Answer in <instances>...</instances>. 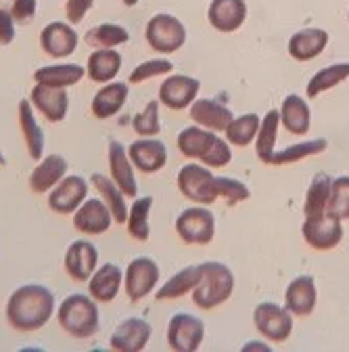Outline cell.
Instances as JSON below:
<instances>
[{
  "label": "cell",
  "mask_w": 349,
  "mask_h": 352,
  "mask_svg": "<svg viewBox=\"0 0 349 352\" xmlns=\"http://www.w3.org/2000/svg\"><path fill=\"white\" fill-rule=\"evenodd\" d=\"M55 315V294L45 285H21L7 302V321L17 331H36Z\"/></svg>",
  "instance_id": "1"
},
{
  "label": "cell",
  "mask_w": 349,
  "mask_h": 352,
  "mask_svg": "<svg viewBox=\"0 0 349 352\" xmlns=\"http://www.w3.org/2000/svg\"><path fill=\"white\" fill-rule=\"evenodd\" d=\"M176 145L184 157L197 160L209 168H224L232 160L230 143L217 137V132L201 128L197 124L180 130V135L176 137Z\"/></svg>",
  "instance_id": "2"
},
{
  "label": "cell",
  "mask_w": 349,
  "mask_h": 352,
  "mask_svg": "<svg viewBox=\"0 0 349 352\" xmlns=\"http://www.w3.org/2000/svg\"><path fill=\"white\" fill-rule=\"evenodd\" d=\"M57 319H59V325L77 340L93 338L101 325L97 300L93 296H84V294L67 296L59 306Z\"/></svg>",
  "instance_id": "3"
},
{
  "label": "cell",
  "mask_w": 349,
  "mask_h": 352,
  "mask_svg": "<svg viewBox=\"0 0 349 352\" xmlns=\"http://www.w3.org/2000/svg\"><path fill=\"white\" fill-rule=\"evenodd\" d=\"M234 292V273L224 262H203L201 279L193 289V302L201 311H211L215 306H222Z\"/></svg>",
  "instance_id": "4"
},
{
  "label": "cell",
  "mask_w": 349,
  "mask_h": 352,
  "mask_svg": "<svg viewBox=\"0 0 349 352\" xmlns=\"http://www.w3.org/2000/svg\"><path fill=\"white\" fill-rule=\"evenodd\" d=\"M178 191L193 204L211 206L217 197V176L209 170V166L201 164H186L178 170L176 176Z\"/></svg>",
  "instance_id": "5"
},
{
  "label": "cell",
  "mask_w": 349,
  "mask_h": 352,
  "mask_svg": "<svg viewBox=\"0 0 349 352\" xmlns=\"http://www.w3.org/2000/svg\"><path fill=\"white\" fill-rule=\"evenodd\" d=\"M145 38L153 51L161 55H171L184 47L186 28L178 17H173L169 13H157L149 19Z\"/></svg>",
  "instance_id": "6"
},
{
  "label": "cell",
  "mask_w": 349,
  "mask_h": 352,
  "mask_svg": "<svg viewBox=\"0 0 349 352\" xmlns=\"http://www.w3.org/2000/svg\"><path fill=\"white\" fill-rule=\"evenodd\" d=\"M176 235L189 245H207L215 237V216L207 206L186 208L176 218Z\"/></svg>",
  "instance_id": "7"
},
{
  "label": "cell",
  "mask_w": 349,
  "mask_h": 352,
  "mask_svg": "<svg viewBox=\"0 0 349 352\" xmlns=\"http://www.w3.org/2000/svg\"><path fill=\"white\" fill-rule=\"evenodd\" d=\"M253 323L261 336L274 344L287 342L293 333V315L287 306H280L276 302L257 304L253 311Z\"/></svg>",
  "instance_id": "8"
},
{
  "label": "cell",
  "mask_w": 349,
  "mask_h": 352,
  "mask_svg": "<svg viewBox=\"0 0 349 352\" xmlns=\"http://www.w3.org/2000/svg\"><path fill=\"white\" fill-rule=\"evenodd\" d=\"M159 283V267L149 256H139L128 264L123 275L125 294L132 302H141L147 298Z\"/></svg>",
  "instance_id": "9"
},
{
  "label": "cell",
  "mask_w": 349,
  "mask_h": 352,
  "mask_svg": "<svg viewBox=\"0 0 349 352\" xmlns=\"http://www.w3.org/2000/svg\"><path fill=\"white\" fill-rule=\"evenodd\" d=\"M205 325L199 317L189 313L173 315L167 323V346L176 352H195L203 344Z\"/></svg>",
  "instance_id": "10"
},
{
  "label": "cell",
  "mask_w": 349,
  "mask_h": 352,
  "mask_svg": "<svg viewBox=\"0 0 349 352\" xmlns=\"http://www.w3.org/2000/svg\"><path fill=\"white\" fill-rule=\"evenodd\" d=\"M199 91H201V82L197 78L186 74H173L167 76L159 86V103L165 105L167 109L182 111L195 103Z\"/></svg>",
  "instance_id": "11"
},
{
  "label": "cell",
  "mask_w": 349,
  "mask_h": 352,
  "mask_svg": "<svg viewBox=\"0 0 349 352\" xmlns=\"http://www.w3.org/2000/svg\"><path fill=\"white\" fill-rule=\"evenodd\" d=\"M301 235L312 250L328 252L341 243L343 227H341L339 218H335L330 214H322V216H314V218H305L303 227H301Z\"/></svg>",
  "instance_id": "12"
},
{
  "label": "cell",
  "mask_w": 349,
  "mask_h": 352,
  "mask_svg": "<svg viewBox=\"0 0 349 352\" xmlns=\"http://www.w3.org/2000/svg\"><path fill=\"white\" fill-rule=\"evenodd\" d=\"M80 36L65 21H51L40 32V47L53 59H65L75 53Z\"/></svg>",
  "instance_id": "13"
},
{
  "label": "cell",
  "mask_w": 349,
  "mask_h": 352,
  "mask_svg": "<svg viewBox=\"0 0 349 352\" xmlns=\"http://www.w3.org/2000/svg\"><path fill=\"white\" fill-rule=\"evenodd\" d=\"M29 101L42 116L53 124L63 122L67 118V111H69L67 88H57V86L36 82V86L29 93Z\"/></svg>",
  "instance_id": "14"
},
{
  "label": "cell",
  "mask_w": 349,
  "mask_h": 352,
  "mask_svg": "<svg viewBox=\"0 0 349 352\" xmlns=\"http://www.w3.org/2000/svg\"><path fill=\"white\" fill-rule=\"evenodd\" d=\"M113 214L109 206L99 199H86L75 212H73V227L84 235H103L111 229Z\"/></svg>",
  "instance_id": "15"
},
{
  "label": "cell",
  "mask_w": 349,
  "mask_h": 352,
  "mask_svg": "<svg viewBox=\"0 0 349 352\" xmlns=\"http://www.w3.org/2000/svg\"><path fill=\"white\" fill-rule=\"evenodd\" d=\"M99 269V250L86 239H75L65 252V271L73 281H88Z\"/></svg>",
  "instance_id": "16"
},
{
  "label": "cell",
  "mask_w": 349,
  "mask_h": 352,
  "mask_svg": "<svg viewBox=\"0 0 349 352\" xmlns=\"http://www.w3.org/2000/svg\"><path fill=\"white\" fill-rule=\"evenodd\" d=\"M330 42V34L322 28H305L295 32L289 38L287 44V51L291 55V59L305 63V61H312L316 57H320L326 49V44Z\"/></svg>",
  "instance_id": "17"
},
{
  "label": "cell",
  "mask_w": 349,
  "mask_h": 352,
  "mask_svg": "<svg viewBox=\"0 0 349 352\" xmlns=\"http://www.w3.org/2000/svg\"><path fill=\"white\" fill-rule=\"evenodd\" d=\"M318 302V287L312 275L295 277L285 292V306L293 317H308L314 313Z\"/></svg>",
  "instance_id": "18"
},
{
  "label": "cell",
  "mask_w": 349,
  "mask_h": 352,
  "mask_svg": "<svg viewBox=\"0 0 349 352\" xmlns=\"http://www.w3.org/2000/svg\"><path fill=\"white\" fill-rule=\"evenodd\" d=\"M88 197V183L77 174L65 176V179L53 189L49 195V206L57 214H73Z\"/></svg>",
  "instance_id": "19"
},
{
  "label": "cell",
  "mask_w": 349,
  "mask_h": 352,
  "mask_svg": "<svg viewBox=\"0 0 349 352\" xmlns=\"http://www.w3.org/2000/svg\"><path fill=\"white\" fill-rule=\"evenodd\" d=\"M153 327L141 317H130L117 325L111 336V348L117 352H141L151 340Z\"/></svg>",
  "instance_id": "20"
},
{
  "label": "cell",
  "mask_w": 349,
  "mask_h": 352,
  "mask_svg": "<svg viewBox=\"0 0 349 352\" xmlns=\"http://www.w3.org/2000/svg\"><path fill=\"white\" fill-rule=\"evenodd\" d=\"M247 3L245 0H211L207 9V21L213 30L222 34H232L247 21Z\"/></svg>",
  "instance_id": "21"
},
{
  "label": "cell",
  "mask_w": 349,
  "mask_h": 352,
  "mask_svg": "<svg viewBox=\"0 0 349 352\" xmlns=\"http://www.w3.org/2000/svg\"><path fill=\"white\" fill-rule=\"evenodd\" d=\"M128 155L143 174H155L167 162V147L155 137H141L128 147Z\"/></svg>",
  "instance_id": "22"
},
{
  "label": "cell",
  "mask_w": 349,
  "mask_h": 352,
  "mask_svg": "<svg viewBox=\"0 0 349 352\" xmlns=\"http://www.w3.org/2000/svg\"><path fill=\"white\" fill-rule=\"evenodd\" d=\"M67 170H69V162L59 153H51L49 157L40 160V164L29 174L32 191L38 193V195L49 193L51 189H55L65 179Z\"/></svg>",
  "instance_id": "23"
},
{
  "label": "cell",
  "mask_w": 349,
  "mask_h": 352,
  "mask_svg": "<svg viewBox=\"0 0 349 352\" xmlns=\"http://www.w3.org/2000/svg\"><path fill=\"white\" fill-rule=\"evenodd\" d=\"M109 170H111V179L123 191L125 197L139 195V185H136V176H134V164H132V160H130L125 147L119 141H111L109 143Z\"/></svg>",
  "instance_id": "24"
},
{
  "label": "cell",
  "mask_w": 349,
  "mask_h": 352,
  "mask_svg": "<svg viewBox=\"0 0 349 352\" xmlns=\"http://www.w3.org/2000/svg\"><path fill=\"white\" fill-rule=\"evenodd\" d=\"M191 111V120L207 130L213 132H224L228 128V124L234 120V113L230 107H226L220 101L213 99H195V103L189 107Z\"/></svg>",
  "instance_id": "25"
},
{
  "label": "cell",
  "mask_w": 349,
  "mask_h": 352,
  "mask_svg": "<svg viewBox=\"0 0 349 352\" xmlns=\"http://www.w3.org/2000/svg\"><path fill=\"white\" fill-rule=\"evenodd\" d=\"M280 111V126L295 137H305L312 128V109L303 97L287 95L282 101Z\"/></svg>",
  "instance_id": "26"
},
{
  "label": "cell",
  "mask_w": 349,
  "mask_h": 352,
  "mask_svg": "<svg viewBox=\"0 0 349 352\" xmlns=\"http://www.w3.org/2000/svg\"><path fill=\"white\" fill-rule=\"evenodd\" d=\"M128 95H130V86H128V82H117V80L107 82V84L101 88V91L95 95V99H93V105H91L93 116L99 118V120H109V118H113V116L119 113L121 107L125 105Z\"/></svg>",
  "instance_id": "27"
},
{
  "label": "cell",
  "mask_w": 349,
  "mask_h": 352,
  "mask_svg": "<svg viewBox=\"0 0 349 352\" xmlns=\"http://www.w3.org/2000/svg\"><path fill=\"white\" fill-rule=\"evenodd\" d=\"M123 283V273L115 262H107L95 271V275L88 279V294L97 302H111L119 294V287Z\"/></svg>",
  "instance_id": "28"
},
{
  "label": "cell",
  "mask_w": 349,
  "mask_h": 352,
  "mask_svg": "<svg viewBox=\"0 0 349 352\" xmlns=\"http://www.w3.org/2000/svg\"><path fill=\"white\" fill-rule=\"evenodd\" d=\"M121 55L115 49H95L86 63V74L97 84H107L117 78L121 72Z\"/></svg>",
  "instance_id": "29"
},
{
  "label": "cell",
  "mask_w": 349,
  "mask_h": 352,
  "mask_svg": "<svg viewBox=\"0 0 349 352\" xmlns=\"http://www.w3.org/2000/svg\"><path fill=\"white\" fill-rule=\"evenodd\" d=\"M278 130H280V111L270 109L264 118H261L257 137H255V153H257L261 164L272 166V160L276 153Z\"/></svg>",
  "instance_id": "30"
},
{
  "label": "cell",
  "mask_w": 349,
  "mask_h": 352,
  "mask_svg": "<svg viewBox=\"0 0 349 352\" xmlns=\"http://www.w3.org/2000/svg\"><path fill=\"white\" fill-rule=\"evenodd\" d=\"M19 126L21 135L27 145V153L34 162H40L45 155V132H42L34 111H32V101L21 99L19 101Z\"/></svg>",
  "instance_id": "31"
},
{
  "label": "cell",
  "mask_w": 349,
  "mask_h": 352,
  "mask_svg": "<svg viewBox=\"0 0 349 352\" xmlns=\"http://www.w3.org/2000/svg\"><path fill=\"white\" fill-rule=\"evenodd\" d=\"M91 183L95 185V189L99 191L101 199L109 206L111 214H113V220L117 225H125V220H128V204H125V195L123 191L115 185V181L111 179V176H105L101 172H95L91 176Z\"/></svg>",
  "instance_id": "32"
},
{
  "label": "cell",
  "mask_w": 349,
  "mask_h": 352,
  "mask_svg": "<svg viewBox=\"0 0 349 352\" xmlns=\"http://www.w3.org/2000/svg\"><path fill=\"white\" fill-rule=\"evenodd\" d=\"M84 76H86V67H82L77 63H53V65L38 67L34 72L36 82L57 86V88H69V86L77 84Z\"/></svg>",
  "instance_id": "33"
},
{
  "label": "cell",
  "mask_w": 349,
  "mask_h": 352,
  "mask_svg": "<svg viewBox=\"0 0 349 352\" xmlns=\"http://www.w3.org/2000/svg\"><path fill=\"white\" fill-rule=\"evenodd\" d=\"M347 78H349V61H339V63L326 65L310 78L308 86H305V95L310 99H316L322 93L330 91V88L343 84Z\"/></svg>",
  "instance_id": "34"
},
{
  "label": "cell",
  "mask_w": 349,
  "mask_h": 352,
  "mask_svg": "<svg viewBox=\"0 0 349 352\" xmlns=\"http://www.w3.org/2000/svg\"><path fill=\"white\" fill-rule=\"evenodd\" d=\"M201 279V264H195V267H184L182 271L173 273L165 285L157 292V300L163 302V300H176V298H182L186 294H193V289L197 287Z\"/></svg>",
  "instance_id": "35"
},
{
  "label": "cell",
  "mask_w": 349,
  "mask_h": 352,
  "mask_svg": "<svg viewBox=\"0 0 349 352\" xmlns=\"http://www.w3.org/2000/svg\"><path fill=\"white\" fill-rule=\"evenodd\" d=\"M330 187H333V176H328L326 172H318L314 176L310 187H308V193H305V201H303L305 218H314V216L326 214Z\"/></svg>",
  "instance_id": "36"
},
{
  "label": "cell",
  "mask_w": 349,
  "mask_h": 352,
  "mask_svg": "<svg viewBox=\"0 0 349 352\" xmlns=\"http://www.w3.org/2000/svg\"><path fill=\"white\" fill-rule=\"evenodd\" d=\"M151 208H153V197L145 195L134 199L132 208L128 212V235L136 239V241H147L151 235V225H149V216H151Z\"/></svg>",
  "instance_id": "37"
},
{
  "label": "cell",
  "mask_w": 349,
  "mask_h": 352,
  "mask_svg": "<svg viewBox=\"0 0 349 352\" xmlns=\"http://www.w3.org/2000/svg\"><path fill=\"white\" fill-rule=\"evenodd\" d=\"M130 40V34L119 23H101L86 32L84 42L91 44L93 49H117L119 44H125Z\"/></svg>",
  "instance_id": "38"
},
{
  "label": "cell",
  "mask_w": 349,
  "mask_h": 352,
  "mask_svg": "<svg viewBox=\"0 0 349 352\" xmlns=\"http://www.w3.org/2000/svg\"><path fill=\"white\" fill-rule=\"evenodd\" d=\"M261 118L257 113H243L239 118H234L228 128L224 130L226 141L234 147H247L255 141L257 130H259Z\"/></svg>",
  "instance_id": "39"
},
{
  "label": "cell",
  "mask_w": 349,
  "mask_h": 352,
  "mask_svg": "<svg viewBox=\"0 0 349 352\" xmlns=\"http://www.w3.org/2000/svg\"><path fill=\"white\" fill-rule=\"evenodd\" d=\"M328 149V141L326 139H312V141H303L297 145H289L280 151L274 153L272 166H287V164H295V162H303L308 157L320 155Z\"/></svg>",
  "instance_id": "40"
},
{
  "label": "cell",
  "mask_w": 349,
  "mask_h": 352,
  "mask_svg": "<svg viewBox=\"0 0 349 352\" xmlns=\"http://www.w3.org/2000/svg\"><path fill=\"white\" fill-rule=\"evenodd\" d=\"M326 214L339 218L341 223L349 220V176H337V179H333Z\"/></svg>",
  "instance_id": "41"
},
{
  "label": "cell",
  "mask_w": 349,
  "mask_h": 352,
  "mask_svg": "<svg viewBox=\"0 0 349 352\" xmlns=\"http://www.w3.org/2000/svg\"><path fill=\"white\" fill-rule=\"evenodd\" d=\"M159 101H149L143 111H139L132 118V128L139 137H157L161 132V122H159Z\"/></svg>",
  "instance_id": "42"
},
{
  "label": "cell",
  "mask_w": 349,
  "mask_h": 352,
  "mask_svg": "<svg viewBox=\"0 0 349 352\" xmlns=\"http://www.w3.org/2000/svg\"><path fill=\"white\" fill-rule=\"evenodd\" d=\"M173 69V63L167 61V59H149V61H143L141 65H136L132 72H130V78L128 82L130 84H141V82H147L151 78H159V76H169Z\"/></svg>",
  "instance_id": "43"
},
{
  "label": "cell",
  "mask_w": 349,
  "mask_h": 352,
  "mask_svg": "<svg viewBox=\"0 0 349 352\" xmlns=\"http://www.w3.org/2000/svg\"><path fill=\"white\" fill-rule=\"evenodd\" d=\"M217 197L224 199L228 206H239L251 197V191L243 181L230 179V176H217Z\"/></svg>",
  "instance_id": "44"
},
{
  "label": "cell",
  "mask_w": 349,
  "mask_h": 352,
  "mask_svg": "<svg viewBox=\"0 0 349 352\" xmlns=\"http://www.w3.org/2000/svg\"><path fill=\"white\" fill-rule=\"evenodd\" d=\"M95 0H67L65 3V15H67V21L71 25H77L84 21V17L88 15V11L93 9Z\"/></svg>",
  "instance_id": "45"
},
{
  "label": "cell",
  "mask_w": 349,
  "mask_h": 352,
  "mask_svg": "<svg viewBox=\"0 0 349 352\" xmlns=\"http://www.w3.org/2000/svg\"><path fill=\"white\" fill-rule=\"evenodd\" d=\"M36 9H38V0H13L11 15L15 23H29L36 17Z\"/></svg>",
  "instance_id": "46"
},
{
  "label": "cell",
  "mask_w": 349,
  "mask_h": 352,
  "mask_svg": "<svg viewBox=\"0 0 349 352\" xmlns=\"http://www.w3.org/2000/svg\"><path fill=\"white\" fill-rule=\"evenodd\" d=\"M15 40V19L11 11L0 7V47H7Z\"/></svg>",
  "instance_id": "47"
},
{
  "label": "cell",
  "mask_w": 349,
  "mask_h": 352,
  "mask_svg": "<svg viewBox=\"0 0 349 352\" xmlns=\"http://www.w3.org/2000/svg\"><path fill=\"white\" fill-rule=\"evenodd\" d=\"M241 350H243V352H251V350H259V352H270L272 348H270V346H268L266 342H255V340H253V342H247V344H245V346H243Z\"/></svg>",
  "instance_id": "48"
},
{
  "label": "cell",
  "mask_w": 349,
  "mask_h": 352,
  "mask_svg": "<svg viewBox=\"0 0 349 352\" xmlns=\"http://www.w3.org/2000/svg\"><path fill=\"white\" fill-rule=\"evenodd\" d=\"M121 3H123L128 9H132V7H136V5L141 3V0H121Z\"/></svg>",
  "instance_id": "49"
},
{
  "label": "cell",
  "mask_w": 349,
  "mask_h": 352,
  "mask_svg": "<svg viewBox=\"0 0 349 352\" xmlns=\"http://www.w3.org/2000/svg\"><path fill=\"white\" fill-rule=\"evenodd\" d=\"M5 164H7V157H5L3 149H0V166H5Z\"/></svg>",
  "instance_id": "50"
},
{
  "label": "cell",
  "mask_w": 349,
  "mask_h": 352,
  "mask_svg": "<svg viewBox=\"0 0 349 352\" xmlns=\"http://www.w3.org/2000/svg\"><path fill=\"white\" fill-rule=\"evenodd\" d=\"M347 21H349V11H347Z\"/></svg>",
  "instance_id": "51"
}]
</instances>
